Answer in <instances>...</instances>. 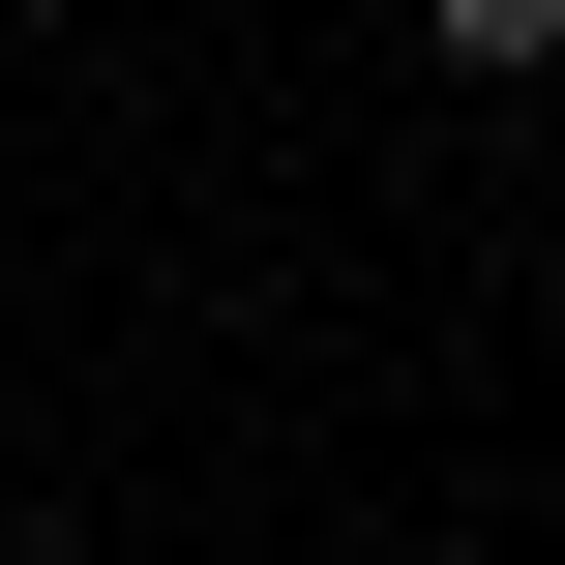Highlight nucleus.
<instances>
[{"mask_svg": "<svg viewBox=\"0 0 565 565\" xmlns=\"http://www.w3.org/2000/svg\"><path fill=\"white\" fill-rule=\"evenodd\" d=\"M417 30H447L477 89H507V60H565V0H417Z\"/></svg>", "mask_w": 565, "mask_h": 565, "instance_id": "1", "label": "nucleus"}]
</instances>
